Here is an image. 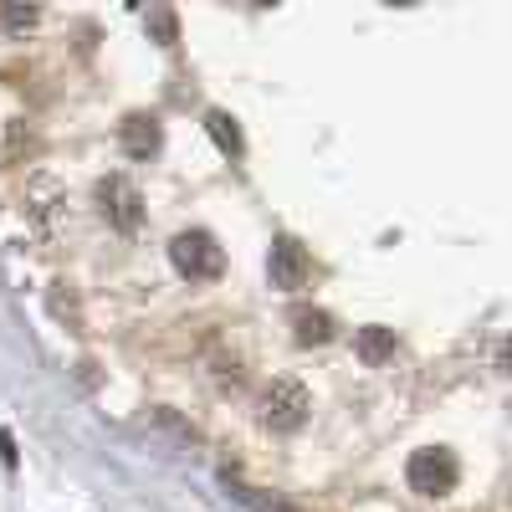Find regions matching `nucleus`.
Masks as SVG:
<instances>
[{
  "instance_id": "1",
  "label": "nucleus",
  "mask_w": 512,
  "mask_h": 512,
  "mask_svg": "<svg viewBox=\"0 0 512 512\" xmlns=\"http://www.w3.org/2000/svg\"><path fill=\"white\" fill-rule=\"evenodd\" d=\"M313 415V395L303 390L297 379H272L267 390H262V425L277 436H292V431H303Z\"/></svg>"
},
{
  "instance_id": "2",
  "label": "nucleus",
  "mask_w": 512,
  "mask_h": 512,
  "mask_svg": "<svg viewBox=\"0 0 512 512\" xmlns=\"http://www.w3.org/2000/svg\"><path fill=\"white\" fill-rule=\"evenodd\" d=\"M169 262H175V272L190 277V282H210V277L226 272V251L216 246L210 231H180L169 241Z\"/></svg>"
},
{
  "instance_id": "3",
  "label": "nucleus",
  "mask_w": 512,
  "mask_h": 512,
  "mask_svg": "<svg viewBox=\"0 0 512 512\" xmlns=\"http://www.w3.org/2000/svg\"><path fill=\"white\" fill-rule=\"evenodd\" d=\"M405 482H410V492H420V497H446V492L461 482V466H456L451 451L425 446V451H415V456L405 461Z\"/></svg>"
},
{
  "instance_id": "4",
  "label": "nucleus",
  "mask_w": 512,
  "mask_h": 512,
  "mask_svg": "<svg viewBox=\"0 0 512 512\" xmlns=\"http://www.w3.org/2000/svg\"><path fill=\"white\" fill-rule=\"evenodd\" d=\"M98 205H103V216H108L123 236H134L139 221H144V195H139L134 180H123V175L98 180Z\"/></svg>"
},
{
  "instance_id": "5",
  "label": "nucleus",
  "mask_w": 512,
  "mask_h": 512,
  "mask_svg": "<svg viewBox=\"0 0 512 512\" xmlns=\"http://www.w3.org/2000/svg\"><path fill=\"white\" fill-rule=\"evenodd\" d=\"M267 272H272V287H282V292H303L308 277H313V256L297 246L292 236H277V241H272V262H267Z\"/></svg>"
},
{
  "instance_id": "6",
  "label": "nucleus",
  "mask_w": 512,
  "mask_h": 512,
  "mask_svg": "<svg viewBox=\"0 0 512 512\" xmlns=\"http://www.w3.org/2000/svg\"><path fill=\"white\" fill-rule=\"evenodd\" d=\"M118 139H123V154H128V159H149V154L159 149V118H149V113L123 118Z\"/></svg>"
},
{
  "instance_id": "7",
  "label": "nucleus",
  "mask_w": 512,
  "mask_h": 512,
  "mask_svg": "<svg viewBox=\"0 0 512 512\" xmlns=\"http://www.w3.org/2000/svg\"><path fill=\"white\" fill-rule=\"evenodd\" d=\"M354 354H359L364 364H384V359H395V328H379V323L359 328V333H354Z\"/></svg>"
},
{
  "instance_id": "8",
  "label": "nucleus",
  "mask_w": 512,
  "mask_h": 512,
  "mask_svg": "<svg viewBox=\"0 0 512 512\" xmlns=\"http://www.w3.org/2000/svg\"><path fill=\"white\" fill-rule=\"evenodd\" d=\"M292 328H297V344H328L333 338V318L323 308H292Z\"/></svg>"
},
{
  "instance_id": "9",
  "label": "nucleus",
  "mask_w": 512,
  "mask_h": 512,
  "mask_svg": "<svg viewBox=\"0 0 512 512\" xmlns=\"http://www.w3.org/2000/svg\"><path fill=\"white\" fill-rule=\"evenodd\" d=\"M205 128H210V139L221 144V154H231V159H241V154H246V139H241V128H236V118H231V113L210 108V113H205Z\"/></svg>"
},
{
  "instance_id": "10",
  "label": "nucleus",
  "mask_w": 512,
  "mask_h": 512,
  "mask_svg": "<svg viewBox=\"0 0 512 512\" xmlns=\"http://www.w3.org/2000/svg\"><path fill=\"white\" fill-rule=\"evenodd\" d=\"M226 492H231L241 507H251V512H297V507H287L282 497H267L262 487H246V482H231V477H226Z\"/></svg>"
},
{
  "instance_id": "11",
  "label": "nucleus",
  "mask_w": 512,
  "mask_h": 512,
  "mask_svg": "<svg viewBox=\"0 0 512 512\" xmlns=\"http://www.w3.org/2000/svg\"><path fill=\"white\" fill-rule=\"evenodd\" d=\"M154 420H159V425H169V431H175V436H185V441H200V431H195V425H185L180 415H169V410H154Z\"/></svg>"
},
{
  "instance_id": "12",
  "label": "nucleus",
  "mask_w": 512,
  "mask_h": 512,
  "mask_svg": "<svg viewBox=\"0 0 512 512\" xmlns=\"http://www.w3.org/2000/svg\"><path fill=\"white\" fill-rule=\"evenodd\" d=\"M6 26H11V31L36 26V6H6Z\"/></svg>"
},
{
  "instance_id": "13",
  "label": "nucleus",
  "mask_w": 512,
  "mask_h": 512,
  "mask_svg": "<svg viewBox=\"0 0 512 512\" xmlns=\"http://www.w3.org/2000/svg\"><path fill=\"white\" fill-rule=\"evenodd\" d=\"M216 384H231V390H236V384H241V364L236 359H216Z\"/></svg>"
},
{
  "instance_id": "14",
  "label": "nucleus",
  "mask_w": 512,
  "mask_h": 512,
  "mask_svg": "<svg viewBox=\"0 0 512 512\" xmlns=\"http://www.w3.org/2000/svg\"><path fill=\"white\" fill-rule=\"evenodd\" d=\"M149 26H154V31L164 36V47H169V41H175V16H169V11H154V16H149Z\"/></svg>"
},
{
  "instance_id": "15",
  "label": "nucleus",
  "mask_w": 512,
  "mask_h": 512,
  "mask_svg": "<svg viewBox=\"0 0 512 512\" xmlns=\"http://www.w3.org/2000/svg\"><path fill=\"white\" fill-rule=\"evenodd\" d=\"M0 456H6V466H16V441H11V431H0Z\"/></svg>"
}]
</instances>
